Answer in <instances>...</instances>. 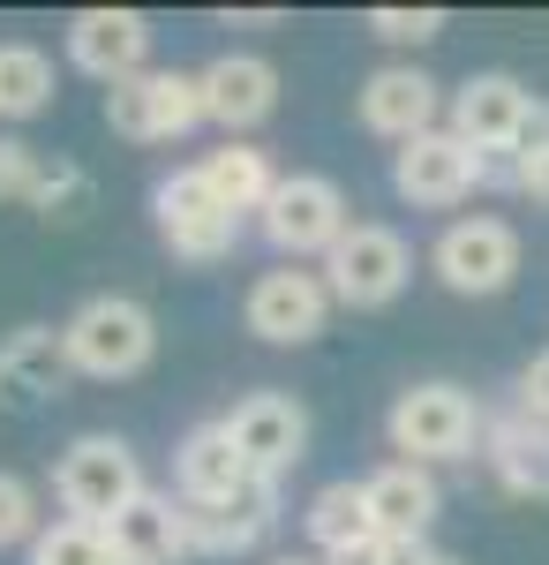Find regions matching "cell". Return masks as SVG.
Returning a JSON list of instances; mask_svg holds the SVG:
<instances>
[{
    "instance_id": "cell-33",
    "label": "cell",
    "mask_w": 549,
    "mask_h": 565,
    "mask_svg": "<svg viewBox=\"0 0 549 565\" xmlns=\"http://www.w3.org/2000/svg\"><path fill=\"white\" fill-rule=\"evenodd\" d=\"M271 565H324V558H271Z\"/></svg>"
},
{
    "instance_id": "cell-8",
    "label": "cell",
    "mask_w": 549,
    "mask_h": 565,
    "mask_svg": "<svg viewBox=\"0 0 549 565\" xmlns=\"http://www.w3.org/2000/svg\"><path fill=\"white\" fill-rule=\"evenodd\" d=\"M106 129L121 143H181L189 129H204V90L189 68H143L106 84Z\"/></svg>"
},
{
    "instance_id": "cell-25",
    "label": "cell",
    "mask_w": 549,
    "mask_h": 565,
    "mask_svg": "<svg viewBox=\"0 0 549 565\" xmlns=\"http://www.w3.org/2000/svg\"><path fill=\"white\" fill-rule=\"evenodd\" d=\"M45 159L39 143H23V136H0V204H39V189H45Z\"/></svg>"
},
{
    "instance_id": "cell-7",
    "label": "cell",
    "mask_w": 549,
    "mask_h": 565,
    "mask_svg": "<svg viewBox=\"0 0 549 565\" xmlns=\"http://www.w3.org/2000/svg\"><path fill=\"white\" fill-rule=\"evenodd\" d=\"M346 226H354V212H346V189H338L332 174H279L271 204L256 212V234H263L287 264L332 257Z\"/></svg>"
},
{
    "instance_id": "cell-9",
    "label": "cell",
    "mask_w": 549,
    "mask_h": 565,
    "mask_svg": "<svg viewBox=\"0 0 549 565\" xmlns=\"http://www.w3.org/2000/svg\"><path fill=\"white\" fill-rule=\"evenodd\" d=\"M429 271L452 295H466V302H489V295H505L512 279H519V226L497 218V212L452 218L437 234V249H429Z\"/></svg>"
},
{
    "instance_id": "cell-11",
    "label": "cell",
    "mask_w": 549,
    "mask_h": 565,
    "mask_svg": "<svg viewBox=\"0 0 549 565\" xmlns=\"http://www.w3.org/2000/svg\"><path fill=\"white\" fill-rule=\"evenodd\" d=\"M354 106H362V129H369V136H384V143H415V136L444 129L452 90L437 84L422 61H384V68L362 76Z\"/></svg>"
},
{
    "instance_id": "cell-28",
    "label": "cell",
    "mask_w": 549,
    "mask_h": 565,
    "mask_svg": "<svg viewBox=\"0 0 549 565\" xmlns=\"http://www.w3.org/2000/svg\"><path fill=\"white\" fill-rule=\"evenodd\" d=\"M39 527H45L39 521V490L0 468V551H15V543L31 551V543H39Z\"/></svg>"
},
{
    "instance_id": "cell-2",
    "label": "cell",
    "mask_w": 549,
    "mask_h": 565,
    "mask_svg": "<svg viewBox=\"0 0 549 565\" xmlns=\"http://www.w3.org/2000/svg\"><path fill=\"white\" fill-rule=\"evenodd\" d=\"M61 348H68V370L76 377L128 385V377H143L159 362V317L136 302V295H90L61 324Z\"/></svg>"
},
{
    "instance_id": "cell-23",
    "label": "cell",
    "mask_w": 549,
    "mask_h": 565,
    "mask_svg": "<svg viewBox=\"0 0 549 565\" xmlns=\"http://www.w3.org/2000/svg\"><path fill=\"white\" fill-rule=\"evenodd\" d=\"M53 106V61L39 45H0V121H39Z\"/></svg>"
},
{
    "instance_id": "cell-31",
    "label": "cell",
    "mask_w": 549,
    "mask_h": 565,
    "mask_svg": "<svg viewBox=\"0 0 549 565\" xmlns=\"http://www.w3.org/2000/svg\"><path fill=\"white\" fill-rule=\"evenodd\" d=\"M519 196L549 204V143H542V151H519Z\"/></svg>"
},
{
    "instance_id": "cell-22",
    "label": "cell",
    "mask_w": 549,
    "mask_h": 565,
    "mask_svg": "<svg viewBox=\"0 0 549 565\" xmlns=\"http://www.w3.org/2000/svg\"><path fill=\"white\" fill-rule=\"evenodd\" d=\"M301 527H309V543H316V558H324V565L346 558V551H362V543L377 535V521H369V498H362V482H324V490L309 498Z\"/></svg>"
},
{
    "instance_id": "cell-15",
    "label": "cell",
    "mask_w": 549,
    "mask_h": 565,
    "mask_svg": "<svg viewBox=\"0 0 549 565\" xmlns=\"http://www.w3.org/2000/svg\"><path fill=\"white\" fill-rule=\"evenodd\" d=\"M263 476L234 452L226 423H196V430L173 445V498L181 505H249Z\"/></svg>"
},
{
    "instance_id": "cell-21",
    "label": "cell",
    "mask_w": 549,
    "mask_h": 565,
    "mask_svg": "<svg viewBox=\"0 0 549 565\" xmlns=\"http://www.w3.org/2000/svg\"><path fill=\"white\" fill-rule=\"evenodd\" d=\"M196 174L212 181V196L226 204V212H241V218H256L263 204H271V189H279L271 151H256V143H218V151L196 159Z\"/></svg>"
},
{
    "instance_id": "cell-6",
    "label": "cell",
    "mask_w": 549,
    "mask_h": 565,
    "mask_svg": "<svg viewBox=\"0 0 549 565\" xmlns=\"http://www.w3.org/2000/svg\"><path fill=\"white\" fill-rule=\"evenodd\" d=\"M324 287H332L338 309H391L407 295V279H415V249H407V234L399 226H384V218H354L346 234H338V249L324 264Z\"/></svg>"
},
{
    "instance_id": "cell-32",
    "label": "cell",
    "mask_w": 549,
    "mask_h": 565,
    "mask_svg": "<svg viewBox=\"0 0 549 565\" xmlns=\"http://www.w3.org/2000/svg\"><path fill=\"white\" fill-rule=\"evenodd\" d=\"M422 565H466V558H452V551H429V558Z\"/></svg>"
},
{
    "instance_id": "cell-29",
    "label": "cell",
    "mask_w": 549,
    "mask_h": 565,
    "mask_svg": "<svg viewBox=\"0 0 549 565\" xmlns=\"http://www.w3.org/2000/svg\"><path fill=\"white\" fill-rule=\"evenodd\" d=\"M512 407L535 415V423H549V348H535L527 362H519V377H512Z\"/></svg>"
},
{
    "instance_id": "cell-19",
    "label": "cell",
    "mask_w": 549,
    "mask_h": 565,
    "mask_svg": "<svg viewBox=\"0 0 549 565\" xmlns=\"http://www.w3.org/2000/svg\"><path fill=\"white\" fill-rule=\"evenodd\" d=\"M362 498H369L377 535H399V543H422L437 527V513H444L437 468H415V460H384L377 476H362Z\"/></svg>"
},
{
    "instance_id": "cell-16",
    "label": "cell",
    "mask_w": 549,
    "mask_h": 565,
    "mask_svg": "<svg viewBox=\"0 0 549 565\" xmlns=\"http://www.w3.org/2000/svg\"><path fill=\"white\" fill-rule=\"evenodd\" d=\"M68 61L98 84L143 76L151 68V15L143 8H76L68 15Z\"/></svg>"
},
{
    "instance_id": "cell-26",
    "label": "cell",
    "mask_w": 549,
    "mask_h": 565,
    "mask_svg": "<svg viewBox=\"0 0 549 565\" xmlns=\"http://www.w3.org/2000/svg\"><path fill=\"white\" fill-rule=\"evenodd\" d=\"M444 8H369L362 15V31L369 39H384V45H429V39H444Z\"/></svg>"
},
{
    "instance_id": "cell-18",
    "label": "cell",
    "mask_w": 549,
    "mask_h": 565,
    "mask_svg": "<svg viewBox=\"0 0 549 565\" xmlns=\"http://www.w3.org/2000/svg\"><path fill=\"white\" fill-rule=\"evenodd\" d=\"M482 460H489L497 490L527 498V505H549V423L519 415V407L489 415L482 423Z\"/></svg>"
},
{
    "instance_id": "cell-12",
    "label": "cell",
    "mask_w": 549,
    "mask_h": 565,
    "mask_svg": "<svg viewBox=\"0 0 549 565\" xmlns=\"http://www.w3.org/2000/svg\"><path fill=\"white\" fill-rule=\"evenodd\" d=\"M218 423H226L234 452H241L263 482L294 476L301 460H309V407H301L294 392H241Z\"/></svg>"
},
{
    "instance_id": "cell-4",
    "label": "cell",
    "mask_w": 549,
    "mask_h": 565,
    "mask_svg": "<svg viewBox=\"0 0 549 565\" xmlns=\"http://www.w3.org/2000/svg\"><path fill=\"white\" fill-rule=\"evenodd\" d=\"M444 129L466 136L474 151H542L549 143V98L505 76V68H482V76H466L452 90V106H444Z\"/></svg>"
},
{
    "instance_id": "cell-14",
    "label": "cell",
    "mask_w": 549,
    "mask_h": 565,
    "mask_svg": "<svg viewBox=\"0 0 549 565\" xmlns=\"http://www.w3.org/2000/svg\"><path fill=\"white\" fill-rule=\"evenodd\" d=\"M196 90H204V121L226 143H249L279 114V68L263 53H218V61H204L196 68Z\"/></svg>"
},
{
    "instance_id": "cell-20",
    "label": "cell",
    "mask_w": 549,
    "mask_h": 565,
    "mask_svg": "<svg viewBox=\"0 0 549 565\" xmlns=\"http://www.w3.org/2000/svg\"><path fill=\"white\" fill-rule=\"evenodd\" d=\"M106 535H114V551H121L128 565H189L196 558V543H189V505H181L173 490H143Z\"/></svg>"
},
{
    "instance_id": "cell-3",
    "label": "cell",
    "mask_w": 549,
    "mask_h": 565,
    "mask_svg": "<svg viewBox=\"0 0 549 565\" xmlns=\"http://www.w3.org/2000/svg\"><path fill=\"white\" fill-rule=\"evenodd\" d=\"M482 399L452 377H429V385H407L391 407H384V437H391V452L399 460H415V468H444V460H474V445H482Z\"/></svg>"
},
{
    "instance_id": "cell-13",
    "label": "cell",
    "mask_w": 549,
    "mask_h": 565,
    "mask_svg": "<svg viewBox=\"0 0 549 565\" xmlns=\"http://www.w3.org/2000/svg\"><path fill=\"white\" fill-rule=\"evenodd\" d=\"M391 189L415 212H452V204H466L482 189V151L452 129H429V136L391 151Z\"/></svg>"
},
{
    "instance_id": "cell-10",
    "label": "cell",
    "mask_w": 549,
    "mask_h": 565,
    "mask_svg": "<svg viewBox=\"0 0 549 565\" xmlns=\"http://www.w3.org/2000/svg\"><path fill=\"white\" fill-rule=\"evenodd\" d=\"M332 287L324 271H301V264H279V271H256L249 295H241V324H249L263 348H309L324 340L332 324Z\"/></svg>"
},
{
    "instance_id": "cell-27",
    "label": "cell",
    "mask_w": 549,
    "mask_h": 565,
    "mask_svg": "<svg viewBox=\"0 0 549 565\" xmlns=\"http://www.w3.org/2000/svg\"><path fill=\"white\" fill-rule=\"evenodd\" d=\"M31 212H39V218H61V226H68V218H84V212H90V174L76 167V159H53Z\"/></svg>"
},
{
    "instance_id": "cell-5",
    "label": "cell",
    "mask_w": 549,
    "mask_h": 565,
    "mask_svg": "<svg viewBox=\"0 0 549 565\" xmlns=\"http://www.w3.org/2000/svg\"><path fill=\"white\" fill-rule=\"evenodd\" d=\"M151 226H159V242H166L173 264H226L241 249V234H249V218L226 212L196 167H173V174L151 189Z\"/></svg>"
},
{
    "instance_id": "cell-1",
    "label": "cell",
    "mask_w": 549,
    "mask_h": 565,
    "mask_svg": "<svg viewBox=\"0 0 549 565\" xmlns=\"http://www.w3.org/2000/svg\"><path fill=\"white\" fill-rule=\"evenodd\" d=\"M143 490H151V482H143V460H136V445L114 437V430L68 437L61 460H53V505H61V521L114 527Z\"/></svg>"
},
{
    "instance_id": "cell-24",
    "label": "cell",
    "mask_w": 549,
    "mask_h": 565,
    "mask_svg": "<svg viewBox=\"0 0 549 565\" xmlns=\"http://www.w3.org/2000/svg\"><path fill=\"white\" fill-rule=\"evenodd\" d=\"M31 565H128V558L114 551V535H106V527L53 521V527H39V543H31Z\"/></svg>"
},
{
    "instance_id": "cell-30",
    "label": "cell",
    "mask_w": 549,
    "mask_h": 565,
    "mask_svg": "<svg viewBox=\"0 0 549 565\" xmlns=\"http://www.w3.org/2000/svg\"><path fill=\"white\" fill-rule=\"evenodd\" d=\"M429 558V543H399V535H369L362 551H346V558L332 565H422Z\"/></svg>"
},
{
    "instance_id": "cell-17",
    "label": "cell",
    "mask_w": 549,
    "mask_h": 565,
    "mask_svg": "<svg viewBox=\"0 0 549 565\" xmlns=\"http://www.w3.org/2000/svg\"><path fill=\"white\" fill-rule=\"evenodd\" d=\"M68 348H61V324H15L0 332V407L8 415H39L68 392Z\"/></svg>"
}]
</instances>
